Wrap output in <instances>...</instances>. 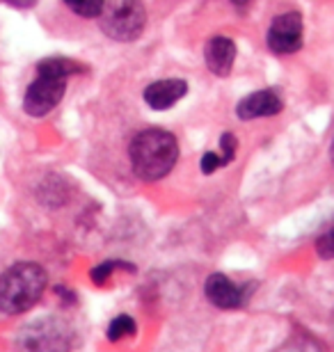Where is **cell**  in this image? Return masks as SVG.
Listing matches in <instances>:
<instances>
[{
    "label": "cell",
    "instance_id": "cell-1",
    "mask_svg": "<svg viewBox=\"0 0 334 352\" xmlns=\"http://www.w3.org/2000/svg\"><path fill=\"white\" fill-rule=\"evenodd\" d=\"M129 156L135 174L145 181H158L172 172L179 158V144L172 133L160 129H147L133 138Z\"/></svg>",
    "mask_w": 334,
    "mask_h": 352
},
{
    "label": "cell",
    "instance_id": "cell-2",
    "mask_svg": "<svg viewBox=\"0 0 334 352\" xmlns=\"http://www.w3.org/2000/svg\"><path fill=\"white\" fill-rule=\"evenodd\" d=\"M48 277L37 263H14L0 274V311L19 316L32 309L44 295Z\"/></svg>",
    "mask_w": 334,
    "mask_h": 352
},
{
    "label": "cell",
    "instance_id": "cell-3",
    "mask_svg": "<svg viewBox=\"0 0 334 352\" xmlns=\"http://www.w3.org/2000/svg\"><path fill=\"white\" fill-rule=\"evenodd\" d=\"M101 30L115 41H133L145 30V5L142 0H103Z\"/></svg>",
    "mask_w": 334,
    "mask_h": 352
},
{
    "label": "cell",
    "instance_id": "cell-4",
    "mask_svg": "<svg viewBox=\"0 0 334 352\" xmlns=\"http://www.w3.org/2000/svg\"><path fill=\"white\" fill-rule=\"evenodd\" d=\"M71 343H74L71 327L55 316L37 318L21 329V346L28 352H69Z\"/></svg>",
    "mask_w": 334,
    "mask_h": 352
},
{
    "label": "cell",
    "instance_id": "cell-5",
    "mask_svg": "<svg viewBox=\"0 0 334 352\" xmlns=\"http://www.w3.org/2000/svg\"><path fill=\"white\" fill-rule=\"evenodd\" d=\"M65 80H53V78H39L32 82L25 91L23 98V110L30 117H46L48 112L55 110V105L65 96Z\"/></svg>",
    "mask_w": 334,
    "mask_h": 352
},
{
    "label": "cell",
    "instance_id": "cell-6",
    "mask_svg": "<svg viewBox=\"0 0 334 352\" xmlns=\"http://www.w3.org/2000/svg\"><path fill=\"white\" fill-rule=\"evenodd\" d=\"M268 46L270 51L289 55L295 53L302 46V16L298 12L282 14L273 21L268 30Z\"/></svg>",
    "mask_w": 334,
    "mask_h": 352
},
{
    "label": "cell",
    "instance_id": "cell-7",
    "mask_svg": "<svg viewBox=\"0 0 334 352\" xmlns=\"http://www.w3.org/2000/svg\"><path fill=\"white\" fill-rule=\"evenodd\" d=\"M206 298L211 300V305H216L218 309H238L245 305V293L238 284L227 277V274H211L204 284Z\"/></svg>",
    "mask_w": 334,
    "mask_h": 352
},
{
    "label": "cell",
    "instance_id": "cell-8",
    "mask_svg": "<svg viewBox=\"0 0 334 352\" xmlns=\"http://www.w3.org/2000/svg\"><path fill=\"white\" fill-rule=\"evenodd\" d=\"M188 94V82L181 78L156 80L145 89V101L154 110H167Z\"/></svg>",
    "mask_w": 334,
    "mask_h": 352
},
{
    "label": "cell",
    "instance_id": "cell-9",
    "mask_svg": "<svg viewBox=\"0 0 334 352\" xmlns=\"http://www.w3.org/2000/svg\"><path fill=\"white\" fill-rule=\"evenodd\" d=\"M204 60L211 74L225 78V76L231 74L233 60H236V44L227 37H213L209 44H206Z\"/></svg>",
    "mask_w": 334,
    "mask_h": 352
},
{
    "label": "cell",
    "instance_id": "cell-10",
    "mask_svg": "<svg viewBox=\"0 0 334 352\" xmlns=\"http://www.w3.org/2000/svg\"><path fill=\"white\" fill-rule=\"evenodd\" d=\"M277 112H282V98L270 89L254 91V94L245 96L236 108V115L243 119V122L257 119V117H273Z\"/></svg>",
    "mask_w": 334,
    "mask_h": 352
},
{
    "label": "cell",
    "instance_id": "cell-11",
    "mask_svg": "<svg viewBox=\"0 0 334 352\" xmlns=\"http://www.w3.org/2000/svg\"><path fill=\"white\" fill-rule=\"evenodd\" d=\"M78 69L81 67H78L74 60H67V58H46L37 65V72L41 78H53V80H67Z\"/></svg>",
    "mask_w": 334,
    "mask_h": 352
},
{
    "label": "cell",
    "instance_id": "cell-12",
    "mask_svg": "<svg viewBox=\"0 0 334 352\" xmlns=\"http://www.w3.org/2000/svg\"><path fill=\"white\" fill-rule=\"evenodd\" d=\"M273 352H323L318 346L316 339H311L309 334H295L282 343L280 348H275Z\"/></svg>",
    "mask_w": 334,
    "mask_h": 352
},
{
    "label": "cell",
    "instance_id": "cell-13",
    "mask_svg": "<svg viewBox=\"0 0 334 352\" xmlns=\"http://www.w3.org/2000/svg\"><path fill=\"white\" fill-rule=\"evenodd\" d=\"M135 334V320L131 316H117L115 320L108 325V339L110 341H119L124 336H131Z\"/></svg>",
    "mask_w": 334,
    "mask_h": 352
},
{
    "label": "cell",
    "instance_id": "cell-14",
    "mask_svg": "<svg viewBox=\"0 0 334 352\" xmlns=\"http://www.w3.org/2000/svg\"><path fill=\"white\" fill-rule=\"evenodd\" d=\"M65 3L71 12H76L78 16H85V19L98 16L103 7V0H65Z\"/></svg>",
    "mask_w": 334,
    "mask_h": 352
},
{
    "label": "cell",
    "instance_id": "cell-15",
    "mask_svg": "<svg viewBox=\"0 0 334 352\" xmlns=\"http://www.w3.org/2000/svg\"><path fill=\"white\" fill-rule=\"evenodd\" d=\"M220 146H222L220 160H222V165H229L233 156H236V135H233V133H225V135L220 138Z\"/></svg>",
    "mask_w": 334,
    "mask_h": 352
},
{
    "label": "cell",
    "instance_id": "cell-16",
    "mask_svg": "<svg viewBox=\"0 0 334 352\" xmlns=\"http://www.w3.org/2000/svg\"><path fill=\"white\" fill-rule=\"evenodd\" d=\"M316 250H318V254L325 258V261H330V258L334 256V243H332V231L330 229L316 241Z\"/></svg>",
    "mask_w": 334,
    "mask_h": 352
},
{
    "label": "cell",
    "instance_id": "cell-17",
    "mask_svg": "<svg viewBox=\"0 0 334 352\" xmlns=\"http://www.w3.org/2000/svg\"><path fill=\"white\" fill-rule=\"evenodd\" d=\"M119 263H115V261H105V263H101V265H96L94 270H92V279L96 281V284H105L108 281V277L112 274V270H115Z\"/></svg>",
    "mask_w": 334,
    "mask_h": 352
},
{
    "label": "cell",
    "instance_id": "cell-18",
    "mask_svg": "<svg viewBox=\"0 0 334 352\" xmlns=\"http://www.w3.org/2000/svg\"><path fill=\"white\" fill-rule=\"evenodd\" d=\"M200 167H202V172L204 174H213L218 170V167H222V160H220V156L218 153H204L202 156V163H200Z\"/></svg>",
    "mask_w": 334,
    "mask_h": 352
},
{
    "label": "cell",
    "instance_id": "cell-19",
    "mask_svg": "<svg viewBox=\"0 0 334 352\" xmlns=\"http://www.w3.org/2000/svg\"><path fill=\"white\" fill-rule=\"evenodd\" d=\"M7 5H12V7H17V10H28V7H32L37 0H5Z\"/></svg>",
    "mask_w": 334,
    "mask_h": 352
},
{
    "label": "cell",
    "instance_id": "cell-20",
    "mask_svg": "<svg viewBox=\"0 0 334 352\" xmlns=\"http://www.w3.org/2000/svg\"><path fill=\"white\" fill-rule=\"evenodd\" d=\"M233 5H238V7H245L247 3H250V0H231Z\"/></svg>",
    "mask_w": 334,
    "mask_h": 352
}]
</instances>
